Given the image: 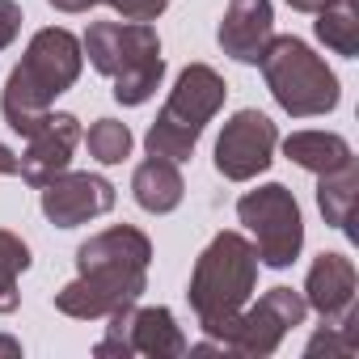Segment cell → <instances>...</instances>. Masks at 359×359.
<instances>
[{
	"label": "cell",
	"instance_id": "cell-1",
	"mask_svg": "<svg viewBox=\"0 0 359 359\" xmlns=\"http://www.w3.org/2000/svg\"><path fill=\"white\" fill-rule=\"evenodd\" d=\"M81 68H85V51L72 30L64 26L39 30L26 55L5 76V89H0V114H5L9 131H18L22 140L34 135L55 110V97L81 81Z\"/></svg>",
	"mask_w": 359,
	"mask_h": 359
},
{
	"label": "cell",
	"instance_id": "cell-2",
	"mask_svg": "<svg viewBox=\"0 0 359 359\" xmlns=\"http://www.w3.org/2000/svg\"><path fill=\"white\" fill-rule=\"evenodd\" d=\"M258 254H254V241L237 229H224L208 241V250L195 258V271H191V287H187V300L203 325V334L216 342V334L250 304L254 287H258Z\"/></svg>",
	"mask_w": 359,
	"mask_h": 359
},
{
	"label": "cell",
	"instance_id": "cell-3",
	"mask_svg": "<svg viewBox=\"0 0 359 359\" xmlns=\"http://www.w3.org/2000/svg\"><path fill=\"white\" fill-rule=\"evenodd\" d=\"M93 72L114 81L118 106H144L165 76V55L152 22H93L81 39Z\"/></svg>",
	"mask_w": 359,
	"mask_h": 359
},
{
	"label": "cell",
	"instance_id": "cell-4",
	"mask_svg": "<svg viewBox=\"0 0 359 359\" xmlns=\"http://www.w3.org/2000/svg\"><path fill=\"white\" fill-rule=\"evenodd\" d=\"M224 97H229V85L212 64H187L144 135L148 156H165L173 165L191 161L203 127L224 110Z\"/></svg>",
	"mask_w": 359,
	"mask_h": 359
},
{
	"label": "cell",
	"instance_id": "cell-5",
	"mask_svg": "<svg viewBox=\"0 0 359 359\" xmlns=\"http://www.w3.org/2000/svg\"><path fill=\"white\" fill-rule=\"evenodd\" d=\"M258 68L266 76L271 97L292 118H321L342 102V85L334 68L296 34H271V43L258 55Z\"/></svg>",
	"mask_w": 359,
	"mask_h": 359
},
{
	"label": "cell",
	"instance_id": "cell-6",
	"mask_svg": "<svg viewBox=\"0 0 359 359\" xmlns=\"http://www.w3.org/2000/svg\"><path fill=\"white\" fill-rule=\"evenodd\" d=\"M237 220L254 237V254L262 266L283 271L300 258L304 250V216L296 195L283 182H266L258 191H245L237 199Z\"/></svg>",
	"mask_w": 359,
	"mask_h": 359
},
{
	"label": "cell",
	"instance_id": "cell-7",
	"mask_svg": "<svg viewBox=\"0 0 359 359\" xmlns=\"http://www.w3.org/2000/svg\"><path fill=\"white\" fill-rule=\"evenodd\" d=\"M304 317H309V304L296 287H271L216 334V346L245 359H262V355H275L279 342L296 325H304Z\"/></svg>",
	"mask_w": 359,
	"mask_h": 359
},
{
	"label": "cell",
	"instance_id": "cell-8",
	"mask_svg": "<svg viewBox=\"0 0 359 359\" xmlns=\"http://www.w3.org/2000/svg\"><path fill=\"white\" fill-rule=\"evenodd\" d=\"M97 359H131V355H148V359H177L187 355V334L177 325V317L165 304H127L118 313H110V325L102 334V342L93 346Z\"/></svg>",
	"mask_w": 359,
	"mask_h": 359
},
{
	"label": "cell",
	"instance_id": "cell-9",
	"mask_svg": "<svg viewBox=\"0 0 359 359\" xmlns=\"http://www.w3.org/2000/svg\"><path fill=\"white\" fill-rule=\"evenodd\" d=\"M148 292V266H85L55 292V309L76 321H102Z\"/></svg>",
	"mask_w": 359,
	"mask_h": 359
},
{
	"label": "cell",
	"instance_id": "cell-10",
	"mask_svg": "<svg viewBox=\"0 0 359 359\" xmlns=\"http://www.w3.org/2000/svg\"><path fill=\"white\" fill-rule=\"evenodd\" d=\"M275 148H279V127L262 110L245 106L224 123L216 140V173L229 182H254L258 173L271 169Z\"/></svg>",
	"mask_w": 359,
	"mask_h": 359
},
{
	"label": "cell",
	"instance_id": "cell-11",
	"mask_svg": "<svg viewBox=\"0 0 359 359\" xmlns=\"http://www.w3.org/2000/svg\"><path fill=\"white\" fill-rule=\"evenodd\" d=\"M39 191H43L39 208H43V216L55 229H81V224L106 216L118 203L114 182L102 177V173H72V169H64V173H55L51 182L39 187Z\"/></svg>",
	"mask_w": 359,
	"mask_h": 359
},
{
	"label": "cell",
	"instance_id": "cell-12",
	"mask_svg": "<svg viewBox=\"0 0 359 359\" xmlns=\"http://www.w3.org/2000/svg\"><path fill=\"white\" fill-rule=\"evenodd\" d=\"M81 144V118L68 110H51L47 123L26 135V152L18 156V177L30 187H47L55 173L72 165V152Z\"/></svg>",
	"mask_w": 359,
	"mask_h": 359
},
{
	"label": "cell",
	"instance_id": "cell-13",
	"mask_svg": "<svg viewBox=\"0 0 359 359\" xmlns=\"http://www.w3.org/2000/svg\"><path fill=\"white\" fill-rule=\"evenodd\" d=\"M355 292H359V271L346 254H317L309 275H304V304L321 321H346L355 317Z\"/></svg>",
	"mask_w": 359,
	"mask_h": 359
},
{
	"label": "cell",
	"instance_id": "cell-14",
	"mask_svg": "<svg viewBox=\"0 0 359 359\" xmlns=\"http://www.w3.org/2000/svg\"><path fill=\"white\" fill-rule=\"evenodd\" d=\"M275 34V9L271 0H229V9L220 18L216 43L229 60L237 64H258L262 47Z\"/></svg>",
	"mask_w": 359,
	"mask_h": 359
},
{
	"label": "cell",
	"instance_id": "cell-15",
	"mask_svg": "<svg viewBox=\"0 0 359 359\" xmlns=\"http://www.w3.org/2000/svg\"><path fill=\"white\" fill-rule=\"evenodd\" d=\"M148 262H152V241L135 224H110L76 245V271H85V266H148Z\"/></svg>",
	"mask_w": 359,
	"mask_h": 359
},
{
	"label": "cell",
	"instance_id": "cell-16",
	"mask_svg": "<svg viewBox=\"0 0 359 359\" xmlns=\"http://www.w3.org/2000/svg\"><path fill=\"white\" fill-rule=\"evenodd\" d=\"M182 195H187V182H182V169H177L173 161L148 156V161L135 165V173H131V199H135L148 216H169V212H177Z\"/></svg>",
	"mask_w": 359,
	"mask_h": 359
},
{
	"label": "cell",
	"instance_id": "cell-17",
	"mask_svg": "<svg viewBox=\"0 0 359 359\" xmlns=\"http://www.w3.org/2000/svg\"><path fill=\"white\" fill-rule=\"evenodd\" d=\"M283 156H287L292 165L317 173V177H321V173H334V169H342V165L355 161L351 144H346L338 131H292V135L283 140Z\"/></svg>",
	"mask_w": 359,
	"mask_h": 359
},
{
	"label": "cell",
	"instance_id": "cell-18",
	"mask_svg": "<svg viewBox=\"0 0 359 359\" xmlns=\"http://www.w3.org/2000/svg\"><path fill=\"white\" fill-rule=\"evenodd\" d=\"M355 199H359V173H355V161L342 165V169H334V173H321V177H317V208H321V216H325L330 229L351 233Z\"/></svg>",
	"mask_w": 359,
	"mask_h": 359
},
{
	"label": "cell",
	"instance_id": "cell-19",
	"mask_svg": "<svg viewBox=\"0 0 359 359\" xmlns=\"http://www.w3.org/2000/svg\"><path fill=\"white\" fill-rule=\"evenodd\" d=\"M313 34L334 51V55H346L355 60L359 55V9L355 0H330L321 13H313Z\"/></svg>",
	"mask_w": 359,
	"mask_h": 359
},
{
	"label": "cell",
	"instance_id": "cell-20",
	"mask_svg": "<svg viewBox=\"0 0 359 359\" xmlns=\"http://www.w3.org/2000/svg\"><path fill=\"white\" fill-rule=\"evenodd\" d=\"M30 262H34L30 245H26L13 229H0V317H5V313H18V304H22L18 279L30 271Z\"/></svg>",
	"mask_w": 359,
	"mask_h": 359
},
{
	"label": "cell",
	"instance_id": "cell-21",
	"mask_svg": "<svg viewBox=\"0 0 359 359\" xmlns=\"http://www.w3.org/2000/svg\"><path fill=\"white\" fill-rule=\"evenodd\" d=\"M81 140H85L89 156H93L97 165H123V161L131 156V144H135L131 127L118 123V118H97Z\"/></svg>",
	"mask_w": 359,
	"mask_h": 359
},
{
	"label": "cell",
	"instance_id": "cell-22",
	"mask_svg": "<svg viewBox=\"0 0 359 359\" xmlns=\"http://www.w3.org/2000/svg\"><path fill=\"white\" fill-rule=\"evenodd\" d=\"M351 325H355V317H346V321H321V330L309 338L304 355L309 359H317V355H325V359H351L359 351V338H355Z\"/></svg>",
	"mask_w": 359,
	"mask_h": 359
},
{
	"label": "cell",
	"instance_id": "cell-23",
	"mask_svg": "<svg viewBox=\"0 0 359 359\" xmlns=\"http://www.w3.org/2000/svg\"><path fill=\"white\" fill-rule=\"evenodd\" d=\"M106 5H110L123 22H156V18L169 9V0H106Z\"/></svg>",
	"mask_w": 359,
	"mask_h": 359
},
{
	"label": "cell",
	"instance_id": "cell-24",
	"mask_svg": "<svg viewBox=\"0 0 359 359\" xmlns=\"http://www.w3.org/2000/svg\"><path fill=\"white\" fill-rule=\"evenodd\" d=\"M22 22H26V18H22V5H18V0H0V51L18 43Z\"/></svg>",
	"mask_w": 359,
	"mask_h": 359
},
{
	"label": "cell",
	"instance_id": "cell-25",
	"mask_svg": "<svg viewBox=\"0 0 359 359\" xmlns=\"http://www.w3.org/2000/svg\"><path fill=\"white\" fill-rule=\"evenodd\" d=\"M51 9H60V13H89L93 5H102V0H47Z\"/></svg>",
	"mask_w": 359,
	"mask_h": 359
},
{
	"label": "cell",
	"instance_id": "cell-26",
	"mask_svg": "<svg viewBox=\"0 0 359 359\" xmlns=\"http://www.w3.org/2000/svg\"><path fill=\"white\" fill-rule=\"evenodd\" d=\"M0 173H5V177H13V173H18V152H13V148H5V144H0Z\"/></svg>",
	"mask_w": 359,
	"mask_h": 359
},
{
	"label": "cell",
	"instance_id": "cell-27",
	"mask_svg": "<svg viewBox=\"0 0 359 359\" xmlns=\"http://www.w3.org/2000/svg\"><path fill=\"white\" fill-rule=\"evenodd\" d=\"M330 5V0H287V9H296V13H321Z\"/></svg>",
	"mask_w": 359,
	"mask_h": 359
},
{
	"label": "cell",
	"instance_id": "cell-28",
	"mask_svg": "<svg viewBox=\"0 0 359 359\" xmlns=\"http://www.w3.org/2000/svg\"><path fill=\"white\" fill-rule=\"evenodd\" d=\"M22 355V342L9 338V334H0V359H18Z\"/></svg>",
	"mask_w": 359,
	"mask_h": 359
}]
</instances>
